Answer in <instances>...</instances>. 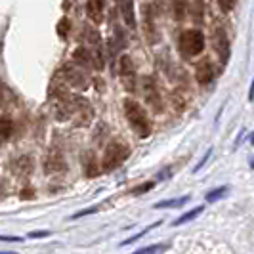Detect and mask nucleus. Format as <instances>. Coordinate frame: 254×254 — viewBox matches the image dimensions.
<instances>
[{"label": "nucleus", "mask_w": 254, "mask_h": 254, "mask_svg": "<svg viewBox=\"0 0 254 254\" xmlns=\"http://www.w3.org/2000/svg\"><path fill=\"white\" fill-rule=\"evenodd\" d=\"M50 235V231H33V233H29V237H33V239H38V237H48Z\"/></svg>", "instance_id": "nucleus-26"}, {"label": "nucleus", "mask_w": 254, "mask_h": 254, "mask_svg": "<svg viewBox=\"0 0 254 254\" xmlns=\"http://www.w3.org/2000/svg\"><path fill=\"white\" fill-rule=\"evenodd\" d=\"M125 115H127L128 125L140 138H147L151 134V121L145 113V109L136 100L132 98L125 100Z\"/></svg>", "instance_id": "nucleus-1"}, {"label": "nucleus", "mask_w": 254, "mask_h": 254, "mask_svg": "<svg viewBox=\"0 0 254 254\" xmlns=\"http://www.w3.org/2000/svg\"><path fill=\"white\" fill-rule=\"evenodd\" d=\"M201 212H203V206H197V208H193V210H190V212H186L184 216H180L176 222H172V226L178 228V226H182V224H188V222H191V220H195Z\"/></svg>", "instance_id": "nucleus-17"}, {"label": "nucleus", "mask_w": 254, "mask_h": 254, "mask_svg": "<svg viewBox=\"0 0 254 254\" xmlns=\"http://www.w3.org/2000/svg\"><path fill=\"white\" fill-rule=\"evenodd\" d=\"M12 168L17 176H29L33 172V161H31V157H19L12 165Z\"/></svg>", "instance_id": "nucleus-12"}, {"label": "nucleus", "mask_w": 254, "mask_h": 254, "mask_svg": "<svg viewBox=\"0 0 254 254\" xmlns=\"http://www.w3.org/2000/svg\"><path fill=\"white\" fill-rule=\"evenodd\" d=\"M188 201H190V197H188V195H184V197H178V199L161 201V203L155 204V208H176V206H182V204H186Z\"/></svg>", "instance_id": "nucleus-19"}, {"label": "nucleus", "mask_w": 254, "mask_h": 254, "mask_svg": "<svg viewBox=\"0 0 254 254\" xmlns=\"http://www.w3.org/2000/svg\"><path fill=\"white\" fill-rule=\"evenodd\" d=\"M4 103H6V92H4L2 84H0V107H4Z\"/></svg>", "instance_id": "nucleus-29"}, {"label": "nucleus", "mask_w": 254, "mask_h": 254, "mask_svg": "<svg viewBox=\"0 0 254 254\" xmlns=\"http://www.w3.org/2000/svg\"><path fill=\"white\" fill-rule=\"evenodd\" d=\"M210 153H212V149H208V151H206V155H204V157H203V161H201V163L197 165V168H195V170H201V166H203L204 163L208 161V157H210Z\"/></svg>", "instance_id": "nucleus-28"}, {"label": "nucleus", "mask_w": 254, "mask_h": 254, "mask_svg": "<svg viewBox=\"0 0 254 254\" xmlns=\"http://www.w3.org/2000/svg\"><path fill=\"white\" fill-rule=\"evenodd\" d=\"M0 190H2V184H0Z\"/></svg>", "instance_id": "nucleus-33"}, {"label": "nucleus", "mask_w": 254, "mask_h": 254, "mask_svg": "<svg viewBox=\"0 0 254 254\" xmlns=\"http://www.w3.org/2000/svg\"><path fill=\"white\" fill-rule=\"evenodd\" d=\"M145 100H147V103L151 105L155 111H159V109H161V102H159V92H157V88H155L153 80H145Z\"/></svg>", "instance_id": "nucleus-13"}, {"label": "nucleus", "mask_w": 254, "mask_h": 254, "mask_svg": "<svg viewBox=\"0 0 254 254\" xmlns=\"http://www.w3.org/2000/svg\"><path fill=\"white\" fill-rule=\"evenodd\" d=\"M170 2H172V13H174V19H176V21L186 19L190 0H170Z\"/></svg>", "instance_id": "nucleus-15"}, {"label": "nucleus", "mask_w": 254, "mask_h": 254, "mask_svg": "<svg viewBox=\"0 0 254 254\" xmlns=\"http://www.w3.org/2000/svg\"><path fill=\"white\" fill-rule=\"evenodd\" d=\"M0 254H13V253H0Z\"/></svg>", "instance_id": "nucleus-32"}, {"label": "nucleus", "mask_w": 254, "mask_h": 254, "mask_svg": "<svg viewBox=\"0 0 254 254\" xmlns=\"http://www.w3.org/2000/svg\"><path fill=\"white\" fill-rule=\"evenodd\" d=\"M157 226H159V222H155V224H153V226H149L147 229H143V231H140L138 235H134V237H128V239H125V241H123V245H130V243L138 241V239H141L143 235H147V233H149V231H151L153 228H157Z\"/></svg>", "instance_id": "nucleus-21"}, {"label": "nucleus", "mask_w": 254, "mask_h": 254, "mask_svg": "<svg viewBox=\"0 0 254 254\" xmlns=\"http://www.w3.org/2000/svg\"><path fill=\"white\" fill-rule=\"evenodd\" d=\"M103 10H105V0H88L86 2V12L94 23L103 21Z\"/></svg>", "instance_id": "nucleus-9"}, {"label": "nucleus", "mask_w": 254, "mask_h": 254, "mask_svg": "<svg viewBox=\"0 0 254 254\" xmlns=\"http://www.w3.org/2000/svg\"><path fill=\"white\" fill-rule=\"evenodd\" d=\"M84 172H86V176H90V178H94V176L100 174L98 161H96V157H94V153L92 151L84 153Z\"/></svg>", "instance_id": "nucleus-14"}, {"label": "nucleus", "mask_w": 254, "mask_h": 254, "mask_svg": "<svg viewBox=\"0 0 254 254\" xmlns=\"http://www.w3.org/2000/svg\"><path fill=\"white\" fill-rule=\"evenodd\" d=\"M119 75L123 78L127 90L134 92V88H136V71H134V64H132V60L128 56H123L119 60Z\"/></svg>", "instance_id": "nucleus-4"}, {"label": "nucleus", "mask_w": 254, "mask_h": 254, "mask_svg": "<svg viewBox=\"0 0 254 254\" xmlns=\"http://www.w3.org/2000/svg\"><path fill=\"white\" fill-rule=\"evenodd\" d=\"M130 155V147H128L125 141L121 140H113L107 143L105 147V153H103L102 159V170L103 172H111L115 168L123 165Z\"/></svg>", "instance_id": "nucleus-2"}, {"label": "nucleus", "mask_w": 254, "mask_h": 254, "mask_svg": "<svg viewBox=\"0 0 254 254\" xmlns=\"http://www.w3.org/2000/svg\"><path fill=\"white\" fill-rule=\"evenodd\" d=\"M155 188V182H147V184H141V186H138L136 190L132 191V195H141V193H145V191H149Z\"/></svg>", "instance_id": "nucleus-24"}, {"label": "nucleus", "mask_w": 254, "mask_h": 254, "mask_svg": "<svg viewBox=\"0 0 254 254\" xmlns=\"http://www.w3.org/2000/svg\"><path fill=\"white\" fill-rule=\"evenodd\" d=\"M251 168H253V170H254V159H253V161H251Z\"/></svg>", "instance_id": "nucleus-31"}, {"label": "nucleus", "mask_w": 254, "mask_h": 254, "mask_svg": "<svg viewBox=\"0 0 254 254\" xmlns=\"http://www.w3.org/2000/svg\"><path fill=\"white\" fill-rule=\"evenodd\" d=\"M195 78L199 84H208L212 78H214V67L208 60H203L199 62L197 67H195Z\"/></svg>", "instance_id": "nucleus-8"}, {"label": "nucleus", "mask_w": 254, "mask_h": 254, "mask_svg": "<svg viewBox=\"0 0 254 254\" xmlns=\"http://www.w3.org/2000/svg\"><path fill=\"white\" fill-rule=\"evenodd\" d=\"M60 76H64L65 82H67V84H71L73 88H78V90L88 88V76L84 75L82 71H78L76 67L67 65V67H64V71L60 73Z\"/></svg>", "instance_id": "nucleus-5"}, {"label": "nucleus", "mask_w": 254, "mask_h": 254, "mask_svg": "<svg viewBox=\"0 0 254 254\" xmlns=\"http://www.w3.org/2000/svg\"><path fill=\"white\" fill-rule=\"evenodd\" d=\"M168 247H170L168 243H159V245L143 247V249H140V251H136V253H132V254H161V253H165Z\"/></svg>", "instance_id": "nucleus-18"}, {"label": "nucleus", "mask_w": 254, "mask_h": 254, "mask_svg": "<svg viewBox=\"0 0 254 254\" xmlns=\"http://www.w3.org/2000/svg\"><path fill=\"white\" fill-rule=\"evenodd\" d=\"M117 6L121 10L125 23L128 27H134V23H136V19H134V0H117Z\"/></svg>", "instance_id": "nucleus-11"}, {"label": "nucleus", "mask_w": 254, "mask_h": 254, "mask_svg": "<svg viewBox=\"0 0 254 254\" xmlns=\"http://www.w3.org/2000/svg\"><path fill=\"white\" fill-rule=\"evenodd\" d=\"M69 29H71V23H69V19H67V17H64V19L58 23V35H60L62 38H65L67 37V31H69Z\"/></svg>", "instance_id": "nucleus-22"}, {"label": "nucleus", "mask_w": 254, "mask_h": 254, "mask_svg": "<svg viewBox=\"0 0 254 254\" xmlns=\"http://www.w3.org/2000/svg\"><path fill=\"white\" fill-rule=\"evenodd\" d=\"M212 44H214L216 54L220 56V62L226 64L229 60V40L224 29H216V31H214V35H212Z\"/></svg>", "instance_id": "nucleus-6"}, {"label": "nucleus", "mask_w": 254, "mask_h": 254, "mask_svg": "<svg viewBox=\"0 0 254 254\" xmlns=\"http://www.w3.org/2000/svg\"><path fill=\"white\" fill-rule=\"evenodd\" d=\"M249 100H254V80H253V84H251V94H249Z\"/></svg>", "instance_id": "nucleus-30"}, {"label": "nucleus", "mask_w": 254, "mask_h": 254, "mask_svg": "<svg viewBox=\"0 0 254 254\" xmlns=\"http://www.w3.org/2000/svg\"><path fill=\"white\" fill-rule=\"evenodd\" d=\"M94 212H98V206H94V208H88V210H80V212H76L71 216V220H76V218L80 216H88V214H94Z\"/></svg>", "instance_id": "nucleus-25"}, {"label": "nucleus", "mask_w": 254, "mask_h": 254, "mask_svg": "<svg viewBox=\"0 0 254 254\" xmlns=\"http://www.w3.org/2000/svg\"><path fill=\"white\" fill-rule=\"evenodd\" d=\"M0 241H12V243H19L23 241L21 237H6V235H0Z\"/></svg>", "instance_id": "nucleus-27"}, {"label": "nucleus", "mask_w": 254, "mask_h": 254, "mask_svg": "<svg viewBox=\"0 0 254 254\" xmlns=\"http://www.w3.org/2000/svg\"><path fill=\"white\" fill-rule=\"evenodd\" d=\"M73 60H75L76 64L80 65V67H94L96 69V58H94V54L90 50H86V46H80V48H76L75 54H73Z\"/></svg>", "instance_id": "nucleus-10"}, {"label": "nucleus", "mask_w": 254, "mask_h": 254, "mask_svg": "<svg viewBox=\"0 0 254 254\" xmlns=\"http://www.w3.org/2000/svg\"><path fill=\"white\" fill-rule=\"evenodd\" d=\"M228 195V188L224 186V188H216V190H212L210 193H206V203H216L218 199H222V197H226Z\"/></svg>", "instance_id": "nucleus-20"}, {"label": "nucleus", "mask_w": 254, "mask_h": 254, "mask_svg": "<svg viewBox=\"0 0 254 254\" xmlns=\"http://www.w3.org/2000/svg\"><path fill=\"white\" fill-rule=\"evenodd\" d=\"M204 50V35L199 29H190L180 35V52L186 58H195Z\"/></svg>", "instance_id": "nucleus-3"}, {"label": "nucleus", "mask_w": 254, "mask_h": 254, "mask_svg": "<svg viewBox=\"0 0 254 254\" xmlns=\"http://www.w3.org/2000/svg\"><path fill=\"white\" fill-rule=\"evenodd\" d=\"M13 134V123L8 117H0V140H8Z\"/></svg>", "instance_id": "nucleus-16"}, {"label": "nucleus", "mask_w": 254, "mask_h": 254, "mask_svg": "<svg viewBox=\"0 0 254 254\" xmlns=\"http://www.w3.org/2000/svg\"><path fill=\"white\" fill-rule=\"evenodd\" d=\"M44 170H46V174H60V172H64L65 170L64 155L60 151H52L48 155V159H46V163H44Z\"/></svg>", "instance_id": "nucleus-7"}, {"label": "nucleus", "mask_w": 254, "mask_h": 254, "mask_svg": "<svg viewBox=\"0 0 254 254\" xmlns=\"http://www.w3.org/2000/svg\"><path fill=\"white\" fill-rule=\"evenodd\" d=\"M235 2H237V0H218V6H220V10H222V12L228 13L235 8Z\"/></svg>", "instance_id": "nucleus-23"}]
</instances>
